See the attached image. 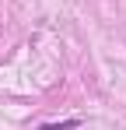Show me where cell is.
<instances>
[{"instance_id":"6da1fadb","label":"cell","mask_w":126,"mask_h":130,"mask_svg":"<svg viewBox=\"0 0 126 130\" xmlns=\"http://www.w3.org/2000/svg\"><path fill=\"white\" fill-rule=\"evenodd\" d=\"M81 120H63V123H42L39 130H77Z\"/></svg>"}]
</instances>
